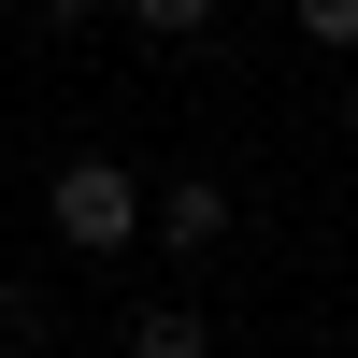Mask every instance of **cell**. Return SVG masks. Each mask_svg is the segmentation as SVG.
<instances>
[{
  "instance_id": "cell-1",
  "label": "cell",
  "mask_w": 358,
  "mask_h": 358,
  "mask_svg": "<svg viewBox=\"0 0 358 358\" xmlns=\"http://www.w3.org/2000/svg\"><path fill=\"white\" fill-rule=\"evenodd\" d=\"M43 215H57L72 258H129V244H143V172H129V158H57Z\"/></svg>"
},
{
  "instance_id": "cell-2",
  "label": "cell",
  "mask_w": 358,
  "mask_h": 358,
  "mask_svg": "<svg viewBox=\"0 0 358 358\" xmlns=\"http://www.w3.org/2000/svg\"><path fill=\"white\" fill-rule=\"evenodd\" d=\"M229 229H244V201H229L215 172H172V187H143V244H158V258H215Z\"/></svg>"
},
{
  "instance_id": "cell-3",
  "label": "cell",
  "mask_w": 358,
  "mask_h": 358,
  "mask_svg": "<svg viewBox=\"0 0 358 358\" xmlns=\"http://www.w3.org/2000/svg\"><path fill=\"white\" fill-rule=\"evenodd\" d=\"M129 358H215V315L201 301H129Z\"/></svg>"
},
{
  "instance_id": "cell-4",
  "label": "cell",
  "mask_w": 358,
  "mask_h": 358,
  "mask_svg": "<svg viewBox=\"0 0 358 358\" xmlns=\"http://www.w3.org/2000/svg\"><path fill=\"white\" fill-rule=\"evenodd\" d=\"M43 344H57V301L29 273H0V358H43Z\"/></svg>"
},
{
  "instance_id": "cell-5",
  "label": "cell",
  "mask_w": 358,
  "mask_h": 358,
  "mask_svg": "<svg viewBox=\"0 0 358 358\" xmlns=\"http://www.w3.org/2000/svg\"><path fill=\"white\" fill-rule=\"evenodd\" d=\"M115 15H129L143 43H215V15H229V0H115Z\"/></svg>"
},
{
  "instance_id": "cell-6",
  "label": "cell",
  "mask_w": 358,
  "mask_h": 358,
  "mask_svg": "<svg viewBox=\"0 0 358 358\" xmlns=\"http://www.w3.org/2000/svg\"><path fill=\"white\" fill-rule=\"evenodd\" d=\"M301 15V43H330V57H358V0H287Z\"/></svg>"
},
{
  "instance_id": "cell-7",
  "label": "cell",
  "mask_w": 358,
  "mask_h": 358,
  "mask_svg": "<svg viewBox=\"0 0 358 358\" xmlns=\"http://www.w3.org/2000/svg\"><path fill=\"white\" fill-rule=\"evenodd\" d=\"M29 15H43V29H101L115 0H29Z\"/></svg>"
},
{
  "instance_id": "cell-8",
  "label": "cell",
  "mask_w": 358,
  "mask_h": 358,
  "mask_svg": "<svg viewBox=\"0 0 358 358\" xmlns=\"http://www.w3.org/2000/svg\"><path fill=\"white\" fill-rule=\"evenodd\" d=\"M344 129H358V86H344Z\"/></svg>"
}]
</instances>
